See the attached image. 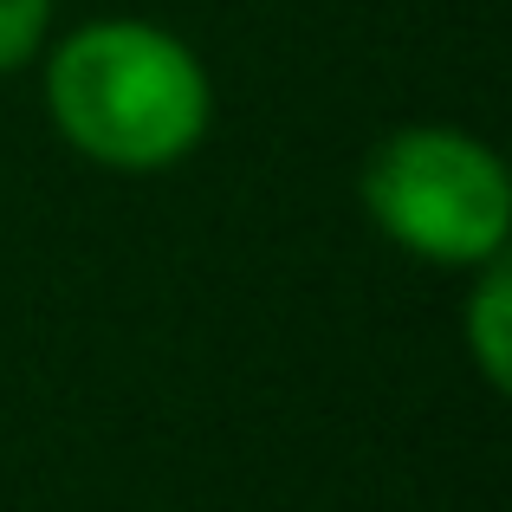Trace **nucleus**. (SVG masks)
<instances>
[{
  "instance_id": "nucleus-1",
  "label": "nucleus",
  "mask_w": 512,
  "mask_h": 512,
  "mask_svg": "<svg viewBox=\"0 0 512 512\" xmlns=\"http://www.w3.org/2000/svg\"><path fill=\"white\" fill-rule=\"evenodd\" d=\"M46 117L85 163L175 169L214 130V78L182 33L137 13L85 20L46 52Z\"/></svg>"
},
{
  "instance_id": "nucleus-2",
  "label": "nucleus",
  "mask_w": 512,
  "mask_h": 512,
  "mask_svg": "<svg viewBox=\"0 0 512 512\" xmlns=\"http://www.w3.org/2000/svg\"><path fill=\"white\" fill-rule=\"evenodd\" d=\"M363 214L409 260L480 273L506 260L512 234V175L493 143L454 124H402L370 150L357 175Z\"/></svg>"
},
{
  "instance_id": "nucleus-3",
  "label": "nucleus",
  "mask_w": 512,
  "mask_h": 512,
  "mask_svg": "<svg viewBox=\"0 0 512 512\" xmlns=\"http://www.w3.org/2000/svg\"><path fill=\"white\" fill-rule=\"evenodd\" d=\"M461 338L474 350L487 389H506L512 383V273L506 260H487L467 292V312H461Z\"/></svg>"
},
{
  "instance_id": "nucleus-4",
  "label": "nucleus",
  "mask_w": 512,
  "mask_h": 512,
  "mask_svg": "<svg viewBox=\"0 0 512 512\" xmlns=\"http://www.w3.org/2000/svg\"><path fill=\"white\" fill-rule=\"evenodd\" d=\"M52 33V0H0V78L33 65Z\"/></svg>"
}]
</instances>
